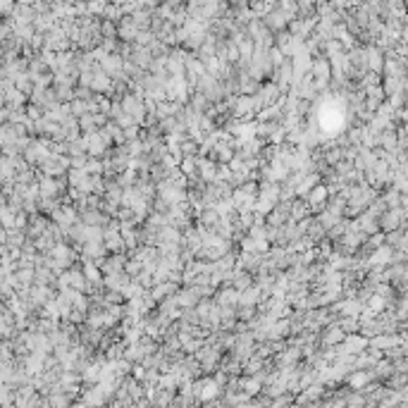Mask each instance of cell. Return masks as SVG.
Instances as JSON below:
<instances>
[{"label":"cell","mask_w":408,"mask_h":408,"mask_svg":"<svg viewBox=\"0 0 408 408\" xmlns=\"http://www.w3.org/2000/svg\"><path fill=\"white\" fill-rule=\"evenodd\" d=\"M320 392H322V387H320V384H315V387H308V392H305V396L301 399V401H311V399H318Z\"/></svg>","instance_id":"obj_15"},{"label":"cell","mask_w":408,"mask_h":408,"mask_svg":"<svg viewBox=\"0 0 408 408\" xmlns=\"http://www.w3.org/2000/svg\"><path fill=\"white\" fill-rule=\"evenodd\" d=\"M401 222H403V208L401 206H392L387 213L382 215L380 225L384 229H396V227H401Z\"/></svg>","instance_id":"obj_1"},{"label":"cell","mask_w":408,"mask_h":408,"mask_svg":"<svg viewBox=\"0 0 408 408\" xmlns=\"http://www.w3.org/2000/svg\"><path fill=\"white\" fill-rule=\"evenodd\" d=\"M136 34H138V27L132 22V17L122 19V24H119V36H122V38H136Z\"/></svg>","instance_id":"obj_8"},{"label":"cell","mask_w":408,"mask_h":408,"mask_svg":"<svg viewBox=\"0 0 408 408\" xmlns=\"http://www.w3.org/2000/svg\"><path fill=\"white\" fill-rule=\"evenodd\" d=\"M327 194H330V189H327V187H318V184H315V187L308 191V208L318 210V208L325 203V196Z\"/></svg>","instance_id":"obj_4"},{"label":"cell","mask_w":408,"mask_h":408,"mask_svg":"<svg viewBox=\"0 0 408 408\" xmlns=\"http://www.w3.org/2000/svg\"><path fill=\"white\" fill-rule=\"evenodd\" d=\"M122 268H125V258H122V256H115L112 260H103V272H105V275L122 272Z\"/></svg>","instance_id":"obj_9"},{"label":"cell","mask_w":408,"mask_h":408,"mask_svg":"<svg viewBox=\"0 0 408 408\" xmlns=\"http://www.w3.org/2000/svg\"><path fill=\"white\" fill-rule=\"evenodd\" d=\"M365 346H368V341H365V337H356L353 334L351 339H346V344H344V349H339V351H334V353H363L365 351Z\"/></svg>","instance_id":"obj_5"},{"label":"cell","mask_w":408,"mask_h":408,"mask_svg":"<svg viewBox=\"0 0 408 408\" xmlns=\"http://www.w3.org/2000/svg\"><path fill=\"white\" fill-rule=\"evenodd\" d=\"M349 382H351V387H365V382H370V373H365V370H360L358 375H353V377H349Z\"/></svg>","instance_id":"obj_13"},{"label":"cell","mask_w":408,"mask_h":408,"mask_svg":"<svg viewBox=\"0 0 408 408\" xmlns=\"http://www.w3.org/2000/svg\"><path fill=\"white\" fill-rule=\"evenodd\" d=\"M170 291H174V282H165L162 287H155V294H153V298H165Z\"/></svg>","instance_id":"obj_14"},{"label":"cell","mask_w":408,"mask_h":408,"mask_svg":"<svg viewBox=\"0 0 408 408\" xmlns=\"http://www.w3.org/2000/svg\"><path fill=\"white\" fill-rule=\"evenodd\" d=\"M86 277H89L91 282H98V270L93 268V265H89V268H86Z\"/></svg>","instance_id":"obj_17"},{"label":"cell","mask_w":408,"mask_h":408,"mask_svg":"<svg viewBox=\"0 0 408 408\" xmlns=\"http://www.w3.org/2000/svg\"><path fill=\"white\" fill-rule=\"evenodd\" d=\"M287 22H289V17H287V14H284L279 7H275V10H270V12H265V27L270 29V31H272V29H275V31H279V29H282Z\"/></svg>","instance_id":"obj_2"},{"label":"cell","mask_w":408,"mask_h":408,"mask_svg":"<svg viewBox=\"0 0 408 408\" xmlns=\"http://www.w3.org/2000/svg\"><path fill=\"white\" fill-rule=\"evenodd\" d=\"M243 389H246V394H256L258 389H260V382H258V380H249L246 384H243Z\"/></svg>","instance_id":"obj_16"},{"label":"cell","mask_w":408,"mask_h":408,"mask_svg":"<svg viewBox=\"0 0 408 408\" xmlns=\"http://www.w3.org/2000/svg\"><path fill=\"white\" fill-rule=\"evenodd\" d=\"M337 311H341V315H353V318H358L360 303L358 301H344V303L337 305Z\"/></svg>","instance_id":"obj_10"},{"label":"cell","mask_w":408,"mask_h":408,"mask_svg":"<svg viewBox=\"0 0 408 408\" xmlns=\"http://www.w3.org/2000/svg\"><path fill=\"white\" fill-rule=\"evenodd\" d=\"M341 339H344V330H341V327H330V330H327V334H325L327 344H337V341H341Z\"/></svg>","instance_id":"obj_12"},{"label":"cell","mask_w":408,"mask_h":408,"mask_svg":"<svg viewBox=\"0 0 408 408\" xmlns=\"http://www.w3.org/2000/svg\"><path fill=\"white\" fill-rule=\"evenodd\" d=\"M232 275H234V277H232V282H234V287H236V289H246V287H249V284H251V277L246 275V272H243V270H239V272H232Z\"/></svg>","instance_id":"obj_11"},{"label":"cell","mask_w":408,"mask_h":408,"mask_svg":"<svg viewBox=\"0 0 408 408\" xmlns=\"http://www.w3.org/2000/svg\"><path fill=\"white\" fill-rule=\"evenodd\" d=\"M392 256H394V249H392V246H382V249L375 251V256H370L368 265H389L394 260Z\"/></svg>","instance_id":"obj_6"},{"label":"cell","mask_w":408,"mask_h":408,"mask_svg":"<svg viewBox=\"0 0 408 408\" xmlns=\"http://www.w3.org/2000/svg\"><path fill=\"white\" fill-rule=\"evenodd\" d=\"M134 136H136V127H129L127 134H125V138H134Z\"/></svg>","instance_id":"obj_18"},{"label":"cell","mask_w":408,"mask_h":408,"mask_svg":"<svg viewBox=\"0 0 408 408\" xmlns=\"http://www.w3.org/2000/svg\"><path fill=\"white\" fill-rule=\"evenodd\" d=\"M217 301H220V308H236V303H239V291H234V289L222 291L220 296H217Z\"/></svg>","instance_id":"obj_7"},{"label":"cell","mask_w":408,"mask_h":408,"mask_svg":"<svg viewBox=\"0 0 408 408\" xmlns=\"http://www.w3.org/2000/svg\"><path fill=\"white\" fill-rule=\"evenodd\" d=\"M363 65L373 69V72H380L382 69V55H380V48L377 46H368L363 50Z\"/></svg>","instance_id":"obj_3"}]
</instances>
